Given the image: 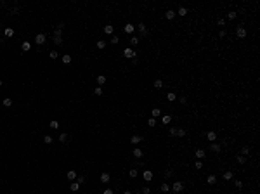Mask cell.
<instances>
[{
    "label": "cell",
    "mask_w": 260,
    "mask_h": 194,
    "mask_svg": "<svg viewBox=\"0 0 260 194\" xmlns=\"http://www.w3.org/2000/svg\"><path fill=\"white\" fill-rule=\"evenodd\" d=\"M175 14H179V16H186V14H187V9H186V7H179V11H177Z\"/></svg>",
    "instance_id": "obj_25"
},
{
    "label": "cell",
    "mask_w": 260,
    "mask_h": 194,
    "mask_svg": "<svg viewBox=\"0 0 260 194\" xmlns=\"http://www.w3.org/2000/svg\"><path fill=\"white\" fill-rule=\"evenodd\" d=\"M226 35H227V31H226V30H220V31H218V36H220V38H224Z\"/></svg>",
    "instance_id": "obj_50"
},
{
    "label": "cell",
    "mask_w": 260,
    "mask_h": 194,
    "mask_svg": "<svg viewBox=\"0 0 260 194\" xmlns=\"http://www.w3.org/2000/svg\"><path fill=\"white\" fill-rule=\"evenodd\" d=\"M132 64H134V66L139 64V57H134V59H132Z\"/></svg>",
    "instance_id": "obj_54"
},
{
    "label": "cell",
    "mask_w": 260,
    "mask_h": 194,
    "mask_svg": "<svg viewBox=\"0 0 260 194\" xmlns=\"http://www.w3.org/2000/svg\"><path fill=\"white\" fill-rule=\"evenodd\" d=\"M177 14H175V11H172V9H168L167 11V19H173Z\"/></svg>",
    "instance_id": "obj_24"
},
{
    "label": "cell",
    "mask_w": 260,
    "mask_h": 194,
    "mask_svg": "<svg viewBox=\"0 0 260 194\" xmlns=\"http://www.w3.org/2000/svg\"><path fill=\"white\" fill-rule=\"evenodd\" d=\"M69 189H71L73 192H76V191L80 189V184H78V182H71V184H69Z\"/></svg>",
    "instance_id": "obj_21"
},
{
    "label": "cell",
    "mask_w": 260,
    "mask_h": 194,
    "mask_svg": "<svg viewBox=\"0 0 260 194\" xmlns=\"http://www.w3.org/2000/svg\"><path fill=\"white\" fill-rule=\"evenodd\" d=\"M68 139H69V135H68L66 132H63L61 135H59V139H57V140H59V142H68Z\"/></svg>",
    "instance_id": "obj_13"
},
{
    "label": "cell",
    "mask_w": 260,
    "mask_h": 194,
    "mask_svg": "<svg viewBox=\"0 0 260 194\" xmlns=\"http://www.w3.org/2000/svg\"><path fill=\"white\" fill-rule=\"evenodd\" d=\"M227 19H229V21H232V19H236V12H234V11H231V12L227 14Z\"/></svg>",
    "instance_id": "obj_42"
},
{
    "label": "cell",
    "mask_w": 260,
    "mask_h": 194,
    "mask_svg": "<svg viewBox=\"0 0 260 194\" xmlns=\"http://www.w3.org/2000/svg\"><path fill=\"white\" fill-rule=\"evenodd\" d=\"M194 166L199 170V168H203V163H201V161H196V163H194Z\"/></svg>",
    "instance_id": "obj_52"
},
{
    "label": "cell",
    "mask_w": 260,
    "mask_h": 194,
    "mask_svg": "<svg viewBox=\"0 0 260 194\" xmlns=\"http://www.w3.org/2000/svg\"><path fill=\"white\" fill-rule=\"evenodd\" d=\"M104 33H106V35H113V33H114V28H113L111 24H106V26H104Z\"/></svg>",
    "instance_id": "obj_15"
},
{
    "label": "cell",
    "mask_w": 260,
    "mask_h": 194,
    "mask_svg": "<svg viewBox=\"0 0 260 194\" xmlns=\"http://www.w3.org/2000/svg\"><path fill=\"white\" fill-rule=\"evenodd\" d=\"M52 140H54L52 135H45V137H44V142H45V144H52Z\"/></svg>",
    "instance_id": "obj_33"
},
{
    "label": "cell",
    "mask_w": 260,
    "mask_h": 194,
    "mask_svg": "<svg viewBox=\"0 0 260 194\" xmlns=\"http://www.w3.org/2000/svg\"><path fill=\"white\" fill-rule=\"evenodd\" d=\"M118 42H120V38H118L116 35H113V36H111V43H118Z\"/></svg>",
    "instance_id": "obj_47"
},
{
    "label": "cell",
    "mask_w": 260,
    "mask_h": 194,
    "mask_svg": "<svg viewBox=\"0 0 260 194\" xmlns=\"http://www.w3.org/2000/svg\"><path fill=\"white\" fill-rule=\"evenodd\" d=\"M21 49H23V52H30V50H31V43H30V42H23V43H21Z\"/></svg>",
    "instance_id": "obj_12"
},
{
    "label": "cell",
    "mask_w": 260,
    "mask_h": 194,
    "mask_svg": "<svg viewBox=\"0 0 260 194\" xmlns=\"http://www.w3.org/2000/svg\"><path fill=\"white\" fill-rule=\"evenodd\" d=\"M104 83H106V76H104V75H99V76H97V85L101 87V85H104Z\"/></svg>",
    "instance_id": "obj_17"
},
{
    "label": "cell",
    "mask_w": 260,
    "mask_h": 194,
    "mask_svg": "<svg viewBox=\"0 0 260 194\" xmlns=\"http://www.w3.org/2000/svg\"><path fill=\"white\" fill-rule=\"evenodd\" d=\"M0 87H2V80H0Z\"/></svg>",
    "instance_id": "obj_57"
},
{
    "label": "cell",
    "mask_w": 260,
    "mask_h": 194,
    "mask_svg": "<svg viewBox=\"0 0 260 194\" xmlns=\"http://www.w3.org/2000/svg\"><path fill=\"white\" fill-rule=\"evenodd\" d=\"M172 173H173L172 170H167V172H165V177H167V179H168V177H172Z\"/></svg>",
    "instance_id": "obj_53"
},
{
    "label": "cell",
    "mask_w": 260,
    "mask_h": 194,
    "mask_svg": "<svg viewBox=\"0 0 260 194\" xmlns=\"http://www.w3.org/2000/svg\"><path fill=\"white\" fill-rule=\"evenodd\" d=\"M206 139H208L210 142H215V140H217V133H215L213 130H210V132L206 133Z\"/></svg>",
    "instance_id": "obj_8"
},
{
    "label": "cell",
    "mask_w": 260,
    "mask_h": 194,
    "mask_svg": "<svg viewBox=\"0 0 260 194\" xmlns=\"http://www.w3.org/2000/svg\"><path fill=\"white\" fill-rule=\"evenodd\" d=\"M97 49H106V42L104 40H97Z\"/></svg>",
    "instance_id": "obj_36"
},
{
    "label": "cell",
    "mask_w": 260,
    "mask_h": 194,
    "mask_svg": "<svg viewBox=\"0 0 260 194\" xmlns=\"http://www.w3.org/2000/svg\"><path fill=\"white\" fill-rule=\"evenodd\" d=\"M63 63H64V64H69V63H71V55H69V54L63 55Z\"/></svg>",
    "instance_id": "obj_31"
},
{
    "label": "cell",
    "mask_w": 260,
    "mask_h": 194,
    "mask_svg": "<svg viewBox=\"0 0 260 194\" xmlns=\"http://www.w3.org/2000/svg\"><path fill=\"white\" fill-rule=\"evenodd\" d=\"M194 154H196V158H199V160H201V158H205V154H206V151H203V149H198V151H196Z\"/></svg>",
    "instance_id": "obj_20"
},
{
    "label": "cell",
    "mask_w": 260,
    "mask_h": 194,
    "mask_svg": "<svg viewBox=\"0 0 260 194\" xmlns=\"http://www.w3.org/2000/svg\"><path fill=\"white\" fill-rule=\"evenodd\" d=\"M142 179H144L146 182H151V180H153V172H151V170H146V172L142 173Z\"/></svg>",
    "instance_id": "obj_6"
},
{
    "label": "cell",
    "mask_w": 260,
    "mask_h": 194,
    "mask_svg": "<svg viewBox=\"0 0 260 194\" xmlns=\"http://www.w3.org/2000/svg\"><path fill=\"white\" fill-rule=\"evenodd\" d=\"M161 121H163L165 125H168V123L172 121V116H170V114H163V116H161Z\"/></svg>",
    "instance_id": "obj_19"
},
{
    "label": "cell",
    "mask_w": 260,
    "mask_h": 194,
    "mask_svg": "<svg viewBox=\"0 0 260 194\" xmlns=\"http://www.w3.org/2000/svg\"><path fill=\"white\" fill-rule=\"evenodd\" d=\"M137 43H139V36H132V38H130V45L135 47Z\"/></svg>",
    "instance_id": "obj_30"
},
{
    "label": "cell",
    "mask_w": 260,
    "mask_h": 194,
    "mask_svg": "<svg viewBox=\"0 0 260 194\" xmlns=\"http://www.w3.org/2000/svg\"><path fill=\"white\" fill-rule=\"evenodd\" d=\"M248 154H250V147H246V146H245V147L241 149V156H248Z\"/></svg>",
    "instance_id": "obj_39"
},
{
    "label": "cell",
    "mask_w": 260,
    "mask_h": 194,
    "mask_svg": "<svg viewBox=\"0 0 260 194\" xmlns=\"http://www.w3.org/2000/svg\"><path fill=\"white\" fill-rule=\"evenodd\" d=\"M236 160H237V163H239V165H245V163H246V158H245V156H241V154H239Z\"/></svg>",
    "instance_id": "obj_35"
},
{
    "label": "cell",
    "mask_w": 260,
    "mask_h": 194,
    "mask_svg": "<svg viewBox=\"0 0 260 194\" xmlns=\"http://www.w3.org/2000/svg\"><path fill=\"white\" fill-rule=\"evenodd\" d=\"M52 38H54V43H56V45H63V43H64L61 36H52Z\"/></svg>",
    "instance_id": "obj_26"
},
{
    "label": "cell",
    "mask_w": 260,
    "mask_h": 194,
    "mask_svg": "<svg viewBox=\"0 0 260 194\" xmlns=\"http://www.w3.org/2000/svg\"><path fill=\"white\" fill-rule=\"evenodd\" d=\"M217 23H218V26H220V28H224V26H226V19L222 17V19H218Z\"/></svg>",
    "instance_id": "obj_45"
},
{
    "label": "cell",
    "mask_w": 260,
    "mask_h": 194,
    "mask_svg": "<svg viewBox=\"0 0 260 194\" xmlns=\"http://www.w3.org/2000/svg\"><path fill=\"white\" fill-rule=\"evenodd\" d=\"M76 182L82 185V184H85V179H83V177H78V179H76Z\"/></svg>",
    "instance_id": "obj_51"
},
{
    "label": "cell",
    "mask_w": 260,
    "mask_h": 194,
    "mask_svg": "<svg viewBox=\"0 0 260 194\" xmlns=\"http://www.w3.org/2000/svg\"><path fill=\"white\" fill-rule=\"evenodd\" d=\"M123 194H132V192H130V191H125V192H123Z\"/></svg>",
    "instance_id": "obj_56"
},
{
    "label": "cell",
    "mask_w": 260,
    "mask_h": 194,
    "mask_svg": "<svg viewBox=\"0 0 260 194\" xmlns=\"http://www.w3.org/2000/svg\"><path fill=\"white\" fill-rule=\"evenodd\" d=\"M137 173H139V172H137V168H132V170L128 172V175H130L132 179H135V177H137Z\"/></svg>",
    "instance_id": "obj_37"
},
{
    "label": "cell",
    "mask_w": 260,
    "mask_h": 194,
    "mask_svg": "<svg viewBox=\"0 0 260 194\" xmlns=\"http://www.w3.org/2000/svg\"><path fill=\"white\" fill-rule=\"evenodd\" d=\"M66 177H68V180H75V179H76V172H75V170H69V172L66 173Z\"/></svg>",
    "instance_id": "obj_16"
},
{
    "label": "cell",
    "mask_w": 260,
    "mask_h": 194,
    "mask_svg": "<svg viewBox=\"0 0 260 194\" xmlns=\"http://www.w3.org/2000/svg\"><path fill=\"white\" fill-rule=\"evenodd\" d=\"M161 191H163V192H168V191H170V185H168L167 182H163V184H161Z\"/></svg>",
    "instance_id": "obj_41"
},
{
    "label": "cell",
    "mask_w": 260,
    "mask_h": 194,
    "mask_svg": "<svg viewBox=\"0 0 260 194\" xmlns=\"http://www.w3.org/2000/svg\"><path fill=\"white\" fill-rule=\"evenodd\" d=\"M102 194H113V191H111V189H106V191H104Z\"/></svg>",
    "instance_id": "obj_55"
},
{
    "label": "cell",
    "mask_w": 260,
    "mask_h": 194,
    "mask_svg": "<svg viewBox=\"0 0 260 194\" xmlns=\"http://www.w3.org/2000/svg\"><path fill=\"white\" fill-rule=\"evenodd\" d=\"M49 57H50V59H54V61H56V59H57V57H59V54H57V50H52V52L49 54Z\"/></svg>",
    "instance_id": "obj_38"
},
{
    "label": "cell",
    "mask_w": 260,
    "mask_h": 194,
    "mask_svg": "<svg viewBox=\"0 0 260 194\" xmlns=\"http://www.w3.org/2000/svg\"><path fill=\"white\" fill-rule=\"evenodd\" d=\"M220 149H222V146H220V144H217V142H212V146H210V151H212V152H218Z\"/></svg>",
    "instance_id": "obj_9"
},
{
    "label": "cell",
    "mask_w": 260,
    "mask_h": 194,
    "mask_svg": "<svg viewBox=\"0 0 260 194\" xmlns=\"http://www.w3.org/2000/svg\"><path fill=\"white\" fill-rule=\"evenodd\" d=\"M167 99H168L170 102H173V101L177 99V95H175V92H168V94H167Z\"/></svg>",
    "instance_id": "obj_22"
},
{
    "label": "cell",
    "mask_w": 260,
    "mask_h": 194,
    "mask_svg": "<svg viewBox=\"0 0 260 194\" xmlns=\"http://www.w3.org/2000/svg\"><path fill=\"white\" fill-rule=\"evenodd\" d=\"M109 180H111V177H109V173H102V175H101V182L102 184H109Z\"/></svg>",
    "instance_id": "obj_11"
},
{
    "label": "cell",
    "mask_w": 260,
    "mask_h": 194,
    "mask_svg": "<svg viewBox=\"0 0 260 194\" xmlns=\"http://www.w3.org/2000/svg\"><path fill=\"white\" fill-rule=\"evenodd\" d=\"M234 184H236V187H237V189H241V187H243V182H241V180H234Z\"/></svg>",
    "instance_id": "obj_49"
},
{
    "label": "cell",
    "mask_w": 260,
    "mask_h": 194,
    "mask_svg": "<svg viewBox=\"0 0 260 194\" xmlns=\"http://www.w3.org/2000/svg\"><path fill=\"white\" fill-rule=\"evenodd\" d=\"M186 133H187V132H186V128H177V135H179V137H184Z\"/></svg>",
    "instance_id": "obj_34"
},
{
    "label": "cell",
    "mask_w": 260,
    "mask_h": 194,
    "mask_svg": "<svg viewBox=\"0 0 260 194\" xmlns=\"http://www.w3.org/2000/svg\"><path fill=\"white\" fill-rule=\"evenodd\" d=\"M161 116V109H153V118H158Z\"/></svg>",
    "instance_id": "obj_40"
},
{
    "label": "cell",
    "mask_w": 260,
    "mask_h": 194,
    "mask_svg": "<svg viewBox=\"0 0 260 194\" xmlns=\"http://www.w3.org/2000/svg\"><path fill=\"white\" fill-rule=\"evenodd\" d=\"M147 125H149V127H154V125H156V120H154V118H149V120H147Z\"/></svg>",
    "instance_id": "obj_46"
},
{
    "label": "cell",
    "mask_w": 260,
    "mask_h": 194,
    "mask_svg": "<svg viewBox=\"0 0 260 194\" xmlns=\"http://www.w3.org/2000/svg\"><path fill=\"white\" fill-rule=\"evenodd\" d=\"M141 140H142L141 135H134V137L130 139V142H132V144H135V146H137V144H141Z\"/></svg>",
    "instance_id": "obj_14"
},
{
    "label": "cell",
    "mask_w": 260,
    "mask_h": 194,
    "mask_svg": "<svg viewBox=\"0 0 260 194\" xmlns=\"http://www.w3.org/2000/svg\"><path fill=\"white\" fill-rule=\"evenodd\" d=\"M123 30H125V33H128V35H132V33H134V30H135V26H134V24H130V23H127Z\"/></svg>",
    "instance_id": "obj_10"
},
{
    "label": "cell",
    "mask_w": 260,
    "mask_h": 194,
    "mask_svg": "<svg viewBox=\"0 0 260 194\" xmlns=\"http://www.w3.org/2000/svg\"><path fill=\"white\" fill-rule=\"evenodd\" d=\"M153 85H154V88H161L165 83H163V80H159V78H158V80H154V83H153Z\"/></svg>",
    "instance_id": "obj_23"
},
{
    "label": "cell",
    "mask_w": 260,
    "mask_h": 194,
    "mask_svg": "<svg viewBox=\"0 0 260 194\" xmlns=\"http://www.w3.org/2000/svg\"><path fill=\"white\" fill-rule=\"evenodd\" d=\"M170 135H172V137H173V135H177V127H172V128H170Z\"/></svg>",
    "instance_id": "obj_48"
},
{
    "label": "cell",
    "mask_w": 260,
    "mask_h": 194,
    "mask_svg": "<svg viewBox=\"0 0 260 194\" xmlns=\"http://www.w3.org/2000/svg\"><path fill=\"white\" fill-rule=\"evenodd\" d=\"M141 194H151V189H149V187H142V189H141Z\"/></svg>",
    "instance_id": "obj_43"
},
{
    "label": "cell",
    "mask_w": 260,
    "mask_h": 194,
    "mask_svg": "<svg viewBox=\"0 0 260 194\" xmlns=\"http://www.w3.org/2000/svg\"><path fill=\"white\" fill-rule=\"evenodd\" d=\"M123 55L127 57V59H134V57H135L137 54L134 52V49H130V47H125V50H123Z\"/></svg>",
    "instance_id": "obj_2"
},
{
    "label": "cell",
    "mask_w": 260,
    "mask_h": 194,
    "mask_svg": "<svg viewBox=\"0 0 260 194\" xmlns=\"http://www.w3.org/2000/svg\"><path fill=\"white\" fill-rule=\"evenodd\" d=\"M4 35H5L7 38H11V36H14V30H12V28H5V30H4Z\"/></svg>",
    "instance_id": "obj_18"
},
{
    "label": "cell",
    "mask_w": 260,
    "mask_h": 194,
    "mask_svg": "<svg viewBox=\"0 0 260 194\" xmlns=\"http://www.w3.org/2000/svg\"><path fill=\"white\" fill-rule=\"evenodd\" d=\"M4 106H5V108H11V106H12V99H11V97H5V99H4Z\"/></svg>",
    "instance_id": "obj_27"
},
{
    "label": "cell",
    "mask_w": 260,
    "mask_h": 194,
    "mask_svg": "<svg viewBox=\"0 0 260 194\" xmlns=\"http://www.w3.org/2000/svg\"><path fill=\"white\" fill-rule=\"evenodd\" d=\"M137 28H139V33H141V36H142V38H146V36H147V30H146V24H144V23H139V26H137Z\"/></svg>",
    "instance_id": "obj_3"
},
{
    "label": "cell",
    "mask_w": 260,
    "mask_h": 194,
    "mask_svg": "<svg viewBox=\"0 0 260 194\" xmlns=\"http://www.w3.org/2000/svg\"><path fill=\"white\" fill-rule=\"evenodd\" d=\"M182 189H184V184L181 182V180H175L173 182V185H172V191L177 194V192H182Z\"/></svg>",
    "instance_id": "obj_1"
},
{
    "label": "cell",
    "mask_w": 260,
    "mask_h": 194,
    "mask_svg": "<svg viewBox=\"0 0 260 194\" xmlns=\"http://www.w3.org/2000/svg\"><path fill=\"white\" fill-rule=\"evenodd\" d=\"M206 180H208V184H210V185H213V184L217 182V177H215V175H208V179H206Z\"/></svg>",
    "instance_id": "obj_29"
},
{
    "label": "cell",
    "mask_w": 260,
    "mask_h": 194,
    "mask_svg": "<svg viewBox=\"0 0 260 194\" xmlns=\"http://www.w3.org/2000/svg\"><path fill=\"white\" fill-rule=\"evenodd\" d=\"M132 154H134V158H137V160H141V158L144 156V152H142L141 149H139V147H135V149L132 151Z\"/></svg>",
    "instance_id": "obj_7"
},
{
    "label": "cell",
    "mask_w": 260,
    "mask_h": 194,
    "mask_svg": "<svg viewBox=\"0 0 260 194\" xmlns=\"http://www.w3.org/2000/svg\"><path fill=\"white\" fill-rule=\"evenodd\" d=\"M35 42H36L38 45H44V43H45V35H44V33H38V35L35 36Z\"/></svg>",
    "instance_id": "obj_5"
},
{
    "label": "cell",
    "mask_w": 260,
    "mask_h": 194,
    "mask_svg": "<svg viewBox=\"0 0 260 194\" xmlns=\"http://www.w3.org/2000/svg\"><path fill=\"white\" fill-rule=\"evenodd\" d=\"M236 35H237V38H245L246 36V28H243V26L236 28Z\"/></svg>",
    "instance_id": "obj_4"
},
{
    "label": "cell",
    "mask_w": 260,
    "mask_h": 194,
    "mask_svg": "<svg viewBox=\"0 0 260 194\" xmlns=\"http://www.w3.org/2000/svg\"><path fill=\"white\" fill-rule=\"evenodd\" d=\"M94 92H95V95H102V88L99 87V85L95 87V90H94Z\"/></svg>",
    "instance_id": "obj_44"
},
{
    "label": "cell",
    "mask_w": 260,
    "mask_h": 194,
    "mask_svg": "<svg viewBox=\"0 0 260 194\" xmlns=\"http://www.w3.org/2000/svg\"><path fill=\"white\" fill-rule=\"evenodd\" d=\"M232 177H234L232 172H226V173H224V180H232Z\"/></svg>",
    "instance_id": "obj_32"
},
{
    "label": "cell",
    "mask_w": 260,
    "mask_h": 194,
    "mask_svg": "<svg viewBox=\"0 0 260 194\" xmlns=\"http://www.w3.org/2000/svg\"><path fill=\"white\" fill-rule=\"evenodd\" d=\"M49 127H50V128H52V130H57V128H59V123H57V121H56V120H52V121H50V123H49Z\"/></svg>",
    "instance_id": "obj_28"
},
{
    "label": "cell",
    "mask_w": 260,
    "mask_h": 194,
    "mask_svg": "<svg viewBox=\"0 0 260 194\" xmlns=\"http://www.w3.org/2000/svg\"><path fill=\"white\" fill-rule=\"evenodd\" d=\"M0 28H2V24H0Z\"/></svg>",
    "instance_id": "obj_58"
}]
</instances>
